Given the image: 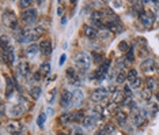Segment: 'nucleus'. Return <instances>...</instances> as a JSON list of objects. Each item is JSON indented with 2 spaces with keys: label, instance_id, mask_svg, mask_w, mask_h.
<instances>
[{
  "label": "nucleus",
  "instance_id": "46",
  "mask_svg": "<svg viewBox=\"0 0 159 135\" xmlns=\"http://www.w3.org/2000/svg\"><path fill=\"white\" fill-rule=\"evenodd\" d=\"M34 79H36V81H40V79H41V72L40 71L34 74Z\"/></svg>",
  "mask_w": 159,
  "mask_h": 135
},
{
  "label": "nucleus",
  "instance_id": "29",
  "mask_svg": "<svg viewBox=\"0 0 159 135\" xmlns=\"http://www.w3.org/2000/svg\"><path fill=\"white\" fill-rule=\"evenodd\" d=\"M151 97H153V93H151L150 89H144L143 92H141V98L146 100V101H150Z\"/></svg>",
  "mask_w": 159,
  "mask_h": 135
},
{
  "label": "nucleus",
  "instance_id": "4",
  "mask_svg": "<svg viewBox=\"0 0 159 135\" xmlns=\"http://www.w3.org/2000/svg\"><path fill=\"white\" fill-rule=\"evenodd\" d=\"M108 94H109L108 90L103 89V88H99V89H95L94 92L91 93L90 98H91V101H94V102H101L103 100H106Z\"/></svg>",
  "mask_w": 159,
  "mask_h": 135
},
{
  "label": "nucleus",
  "instance_id": "7",
  "mask_svg": "<svg viewBox=\"0 0 159 135\" xmlns=\"http://www.w3.org/2000/svg\"><path fill=\"white\" fill-rule=\"evenodd\" d=\"M60 105L63 108H68L72 105V93L68 90H63V94H61V100H60Z\"/></svg>",
  "mask_w": 159,
  "mask_h": 135
},
{
  "label": "nucleus",
  "instance_id": "45",
  "mask_svg": "<svg viewBox=\"0 0 159 135\" xmlns=\"http://www.w3.org/2000/svg\"><path fill=\"white\" fill-rule=\"evenodd\" d=\"M94 135H108V134H106L105 131H103V128H99V130L97 131V133H95Z\"/></svg>",
  "mask_w": 159,
  "mask_h": 135
},
{
  "label": "nucleus",
  "instance_id": "18",
  "mask_svg": "<svg viewBox=\"0 0 159 135\" xmlns=\"http://www.w3.org/2000/svg\"><path fill=\"white\" fill-rule=\"evenodd\" d=\"M124 101H125V94L122 92H116L113 96V102L118 105V104H124Z\"/></svg>",
  "mask_w": 159,
  "mask_h": 135
},
{
  "label": "nucleus",
  "instance_id": "30",
  "mask_svg": "<svg viewBox=\"0 0 159 135\" xmlns=\"http://www.w3.org/2000/svg\"><path fill=\"white\" fill-rule=\"evenodd\" d=\"M60 122L64 123V124H68V123H72V117H71V113H63L60 117Z\"/></svg>",
  "mask_w": 159,
  "mask_h": 135
},
{
  "label": "nucleus",
  "instance_id": "40",
  "mask_svg": "<svg viewBox=\"0 0 159 135\" xmlns=\"http://www.w3.org/2000/svg\"><path fill=\"white\" fill-rule=\"evenodd\" d=\"M140 83H141L140 78H137L136 81L133 82V83H131V88H132V89H139V88H140Z\"/></svg>",
  "mask_w": 159,
  "mask_h": 135
},
{
  "label": "nucleus",
  "instance_id": "27",
  "mask_svg": "<svg viewBox=\"0 0 159 135\" xmlns=\"http://www.w3.org/2000/svg\"><path fill=\"white\" fill-rule=\"evenodd\" d=\"M102 128H103V131H105V133L108 134V135H109V134H113V133H114V131H116V127L113 126L112 123H106L105 126L102 127Z\"/></svg>",
  "mask_w": 159,
  "mask_h": 135
},
{
  "label": "nucleus",
  "instance_id": "44",
  "mask_svg": "<svg viewBox=\"0 0 159 135\" xmlns=\"http://www.w3.org/2000/svg\"><path fill=\"white\" fill-rule=\"evenodd\" d=\"M65 59H67V55L63 53V55H61V57H60V61H58V64L63 65V64H64V61H65Z\"/></svg>",
  "mask_w": 159,
  "mask_h": 135
},
{
  "label": "nucleus",
  "instance_id": "5",
  "mask_svg": "<svg viewBox=\"0 0 159 135\" xmlns=\"http://www.w3.org/2000/svg\"><path fill=\"white\" fill-rule=\"evenodd\" d=\"M140 20L144 26H151L153 23L155 22V14L153 11H144L143 14L140 15Z\"/></svg>",
  "mask_w": 159,
  "mask_h": 135
},
{
  "label": "nucleus",
  "instance_id": "14",
  "mask_svg": "<svg viewBox=\"0 0 159 135\" xmlns=\"http://www.w3.org/2000/svg\"><path fill=\"white\" fill-rule=\"evenodd\" d=\"M67 77H68V79H70V83H72V85H78L79 83L78 74L75 72L74 68H68L67 70Z\"/></svg>",
  "mask_w": 159,
  "mask_h": 135
},
{
  "label": "nucleus",
  "instance_id": "6",
  "mask_svg": "<svg viewBox=\"0 0 159 135\" xmlns=\"http://www.w3.org/2000/svg\"><path fill=\"white\" fill-rule=\"evenodd\" d=\"M83 101H84V94H83V92L80 89H75L74 92H72V104H74L75 106H80Z\"/></svg>",
  "mask_w": 159,
  "mask_h": 135
},
{
  "label": "nucleus",
  "instance_id": "10",
  "mask_svg": "<svg viewBox=\"0 0 159 135\" xmlns=\"http://www.w3.org/2000/svg\"><path fill=\"white\" fill-rule=\"evenodd\" d=\"M140 68H141V71H144V72L154 71V68H155V60H154L153 57L146 59V60H144L143 63L140 64Z\"/></svg>",
  "mask_w": 159,
  "mask_h": 135
},
{
  "label": "nucleus",
  "instance_id": "8",
  "mask_svg": "<svg viewBox=\"0 0 159 135\" xmlns=\"http://www.w3.org/2000/svg\"><path fill=\"white\" fill-rule=\"evenodd\" d=\"M7 131L11 134H19V131H22V124L18 120H10L7 123Z\"/></svg>",
  "mask_w": 159,
  "mask_h": 135
},
{
  "label": "nucleus",
  "instance_id": "39",
  "mask_svg": "<svg viewBox=\"0 0 159 135\" xmlns=\"http://www.w3.org/2000/svg\"><path fill=\"white\" fill-rule=\"evenodd\" d=\"M98 36L101 37V38L106 40V38H109V32H108V30H103V29H102V32H101V33H98Z\"/></svg>",
  "mask_w": 159,
  "mask_h": 135
},
{
  "label": "nucleus",
  "instance_id": "33",
  "mask_svg": "<svg viewBox=\"0 0 159 135\" xmlns=\"http://www.w3.org/2000/svg\"><path fill=\"white\" fill-rule=\"evenodd\" d=\"M146 83H147V89H150V90H153L155 86H157V83H155V79H153V78H147L146 79Z\"/></svg>",
  "mask_w": 159,
  "mask_h": 135
},
{
  "label": "nucleus",
  "instance_id": "22",
  "mask_svg": "<svg viewBox=\"0 0 159 135\" xmlns=\"http://www.w3.org/2000/svg\"><path fill=\"white\" fill-rule=\"evenodd\" d=\"M71 117H72V123H78V122H83V119H84V115H83V112H75V113H71Z\"/></svg>",
  "mask_w": 159,
  "mask_h": 135
},
{
  "label": "nucleus",
  "instance_id": "16",
  "mask_svg": "<svg viewBox=\"0 0 159 135\" xmlns=\"http://www.w3.org/2000/svg\"><path fill=\"white\" fill-rule=\"evenodd\" d=\"M146 116H147V112L141 109L140 112L137 113L136 116H135V123H136V126H140V124H143L144 120H146Z\"/></svg>",
  "mask_w": 159,
  "mask_h": 135
},
{
  "label": "nucleus",
  "instance_id": "12",
  "mask_svg": "<svg viewBox=\"0 0 159 135\" xmlns=\"http://www.w3.org/2000/svg\"><path fill=\"white\" fill-rule=\"evenodd\" d=\"M40 52L42 55H50L52 53V43L49 40H42V41H41Z\"/></svg>",
  "mask_w": 159,
  "mask_h": 135
},
{
  "label": "nucleus",
  "instance_id": "43",
  "mask_svg": "<svg viewBox=\"0 0 159 135\" xmlns=\"http://www.w3.org/2000/svg\"><path fill=\"white\" fill-rule=\"evenodd\" d=\"M92 56H94L95 61H101V59H102L101 55H99V53H97V52H94V53H92Z\"/></svg>",
  "mask_w": 159,
  "mask_h": 135
},
{
  "label": "nucleus",
  "instance_id": "23",
  "mask_svg": "<svg viewBox=\"0 0 159 135\" xmlns=\"http://www.w3.org/2000/svg\"><path fill=\"white\" fill-rule=\"evenodd\" d=\"M127 117H128L127 113L122 112V110H118V112L116 113V119H117V122H118V124H125Z\"/></svg>",
  "mask_w": 159,
  "mask_h": 135
},
{
  "label": "nucleus",
  "instance_id": "37",
  "mask_svg": "<svg viewBox=\"0 0 159 135\" xmlns=\"http://www.w3.org/2000/svg\"><path fill=\"white\" fill-rule=\"evenodd\" d=\"M19 6L22 7V8H26V7L32 6V2H30V0H20V2H19Z\"/></svg>",
  "mask_w": 159,
  "mask_h": 135
},
{
  "label": "nucleus",
  "instance_id": "3",
  "mask_svg": "<svg viewBox=\"0 0 159 135\" xmlns=\"http://www.w3.org/2000/svg\"><path fill=\"white\" fill-rule=\"evenodd\" d=\"M3 22H4V25L7 27H10V29L15 30L16 27H18V19H16L15 14L11 11H7L4 15H3Z\"/></svg>",
  "mask_w": 159,
  "mask_h": 135
},
{
  "label": "nucleus",
  "instance_id": "42",
  "mask_svg": "<svg viewBox=\"0 0 159 135\" xmlns=\"http://www.w3.org/2000/svg\"><path fill=\"white\" fill-rule=\"evenodd\" d=\"M74 135H84V134L79 127H74Z\"/></svg>",
  "mask_w": 159,
  "mask_h": 135
},
{
  "label": "nucleus",
  "instance_id": "48",
  "mask_svg": "<svg viewBox=\"0 0 159 135\" xmlns=\"http://www.w3.org/2000/svg\"><path fill=\"white\" fill-rule=\"evenodd\" d=\"M2 115H4V104H2Z\"/></svg>",
  "mask_w": 159,
  "mask_h": 135
},
{
  "label": "nucleus",
  "instance_id": "52",
  "mask_svg": "<svg viewBox=\"0 0 159 135\" xmlns=\"http://www.w3.org/2000/svg\"><path fill=\"white\" fill-rule=\"evenodd\" d=\"M58 135H65V134H58Z\"/></svg>",
  "mask_w": 159,
  "mask_h": 135
},
{
  "label": "nucleus",
  "instance_id": "2",
  "mask_svg": "<svg viewBox=\"0 0 159 135\" xmlns=\"http://www.w3.org/2000/svg\"><path fill=\"white\" fill-rule=\"evenodd\" d=\"M37 16H38V14H37L36 8H27L26 11L22 12V20L26 25H33L37 20Z\"/></svg>",
  "mask_w": 159,
  "mask_h": 135
},
{
  "label": "nucleus",
  "instance_id": "51",
  "mask_svg": "<svg viewBox=\"0 0 159 135\" xmlns=\"http://www.w3.org/2000/svg\"><path fill=\"white\" fill-rule=\"evenodd\" d=\"M12 135H20V134H12Z\"/></svg>",
  "mask_w": 159,
  "mask_h": 135
},
{
  "label": "nucleus",
  "instance_id": "34",
  "mask_svg": "<svg viewBox=\"0 0 159 135\" xmlns=\"http://www.w3.org/2000/svg\"><path fill=\"white\" fill-rule=\"evenodd\" d=\"M2 48H3V51L7 49V48H10L8 37H7V36H2Z\"/></svg>",
  "mask_w": 159,
  "mask_h": 135
},
{
  "label": "nucleus",
  "instance_id": "36",
  "mask_svg": "<svg viewBox=\"0 0 159 135\" xmlns=\"http://www.w3.org/2000/svg\"><path fill=\"white\" fill-rule=\"evenodd\" d=\"M54 96H56V89H53V90H50L49 93H48V102H52L53 101V98H54Z\"/></svg>",
  "mask_w": 159,
  "mask_h": 135
},
{
  "label": "nucleus",
  "instance_id": "41",
  "mask_svg": "<svg viewBox=\"0 0 159 135\" xmlns=\"http://www.w3.org/2000/svg\"><path fill=\"white\" fill-rule=\"evenodd\" d=\"M124 94H125V96H128V97H131V96H132V90H131V88H129V86H125V88H124Z\"/></svg>",
  "mask_w": 159,
  "mask_h": 135
},
{
  "label": "nucleus",
  "instance_id": "25",
  "mask_svg": "<svg viewBox=\"0 0 159 135\" xmlns=\"http://www.w3.org/2000/svg\"><path fill=\"white\" fill-rule=\"evenodd\" d=\"M30 96H32L33 100H38L40 96H41V88H38V86L32 88V90H30Z\"/></svg>",
  "mask_w": 159,
  "mask_h": 135
},
{
  "label": "nucleus",
  "instance_id": "31",
  "mask_svg": "<svg viewBox=\"0 0 159 135\" xmlns=\"http://www.w3.org/2000/svg\"><path fill=\"white\" fill-rule=\"evenodd\" d=\"M125 78H127L125 72L120 70V71H118V74H117V77H116V82H117V83H122V82L125 81Z\"/></svg>",
  "mask_w": 159,
  "mask_h": 135
},
{
  "label": "nucleus",
  "instance_id": "13",
  "mask_svg": "<svg viewBox=\"0 0 159 135\" xmlns=\"http://www.w3.org/2000/svg\"><path fill=\"white\" fill-rule=\"evenodd\" d=\"M25 112V108H23V104H15V105L11 106V109H10V115L11 116H20L22 113Z\"/></svg>",
  "mask_w": 159,
  "mask_h": 135
},
{
  "label": "nucleus",
  "instance_id": "15",
  "mask_svg": "<svg viewBox=\"0 0 159 135\" xmlns=\"http://www.w3.org/2000/svg\"><path fill=\"white\" fill-rule=\"evenodd\" d=\"M84 34L87 38H95L98 36V32L95 30V27L92 26H84Z\"/></svg>",
  "mask_w": 159,
  "mask_h": 135
},
{
  "label": "nucleus",
  "instance_id": "35",
  "mask_svg": "<svg viewBox=\"0 0 159 135\" xmlns=\"http://www.w3.org/2000/svg\"><path fill=\"white\" fill-rule=\"evenodd\" d=\"M118 49L121 52H125L127 49H129V47H128V44L125 43V41H121V43L118 44Z\"/></svg>",
  "mask_w": 159,
  "mask_h": 135
},
{
  "label": "nucleus",
  "instance_id": "24",
  "mask_svg": "<svg viewBox=\"0 0 159 135\" xmlns=\"http://www.w3.org/2000/svg\"><path fill=\"white\" fill-rule=\"evenodd\" d=\"M32 33H33L34 40H37V38H40V37L44 34V29H42V27H41V26L33 27V29H32Z\"/></svg>",
  "mask_w": 159,
  "mask_h": 135
},
{
  "label": "nucleus",
  "instance_id": "17",
  "mask_svg": "<svg viewBox=\"0 0 159 135\" xmlns=\"http://www.w3.org/2000/svg\"><path fill=\"white\" fill-rule=\"evenodd\" d=\"M14 94V82L12 79L7 78V88H6V97L7 98H10V97H12Z\"/></svg>",
  "mask_w": 159,
  "mask_h": 135
},
{
  "label": "nucleus",
  "instance_id": "47",
  "mask_svg": "<svg viewBox=\"0 0 159 135\" xmlns=\"http://www.w3.org/2000/svg\"><path fill=\"white\" fill-rule=\"evenodd\" d=\"M113 4H114L116 8H120V7L122 6V2H113Z\"/></svg>",
  "mask_w": 159,
  "mask_h": 135
},
{
  "label": "nucleus",
  "instance_id": "50",
  "mask_svg": "<svg viewBox=\"0 0 159 135\" xmlns=\"http://www.w3.org/2000/svg\"><path fill=\"white\" fill-rule=\"evenodd\" d=\"M157 97H158V101H159V92L157 93Z\"/></svg>",
  "mask_w": 159,
  "mask_h": 135
},
{
  "label": "nucleus",
  "instance_id": "26",
  "mask_svg": "<svg viewBox=\"0 0 159 135\" xmlns=\"http://www.w3.org/2000/svg\"><path fill=\"white\" fill-rule=\"evenodd\" d=\"M40 72H41V75H48V74L50 72V64H49V63H44V64H41Z\"/></svg>",
  "mask_w": 159,
  "mask_h": 135
},
{
  "label": "nucleus",
  "instance_id": "1",
  "mask_svg": "<svg viewBox=\"0 0 159 135\" xmlns=\"http://www.w3.org/2000/svg\"><path fill=\"white\" fill-rule=\"evenodd\" d=\"M74 61H75V65L80 71H87L90 65H91V56L87 52H79L78 55H75Z\"/></svg>",
  "mask_w": 159,
  "mask_h": 135
},
{
  "label": "nucleus",
  "instance_id": "19",
  "mask_svg": "<svg viewBox=\"0 0 159 135\" xmlns=\"http://www.w3.org/2000/svg\"><path fill=\"white\" fill-rule=\"evenodd\" d=\"M19 72L23 75V77H29V72H30V67L27 61H22L19 64Z\"/></svg>",
  "mask_w": 159,
  "mask_h": 135
},
{
  "label": "nucleus",
  "instance_id": "9",
  "mask_svg": "<svg viewBox=\"0 0 159 135\" xmlns=\"http://www.w3.org/2000/svg\"><path fill=\"white\" fill-rule=\"evenodd\" d=\"M98 119L99 117L98 116H95V115H88V116H86L84 119H83V127L84 128H92L94 126H97V122H98Z\"/></svg>",
  "mask_w": 159,
  "mask_h": 135
},
{
  "label": "nucleus",
  "instance_id": "38",
  "mask_svg": "<svg viewBox=\"0 0 159 135\" xmlns=\"http://www.w3.org/2000/svg\"><path fill=\"white\" fill-rule=\"evenodd\" d=\"M108 110H109V112H114V113H117V112H118V110H117V104H114V102H113V104H110V105L108 106Z\"/></svg>",
  "mask_w": 159,
  "mask_h": 135
},
{
  "label": "nucleus",
  "instance_id": "20",
  "mask_svg": "<svg viewBox=\"0 0 159 135\" xmlns=\"http://www.w3.org/2000/svg\"><path fill=\"white\" fill-rule=\"evenodd\" d=\"M38 51H40V47H38V45H34V44H33V45H30V47L26 49V55H27L29 57H34V56H36V53H37Z\"/></svg>",
  "mask_w": 159,
  "mask_h": 135
},
{
  "label": "nucleus",
  "instance_id": "49",
  "mask_svg": "<svg viewBox=\"0 0 159 135\" xmlns=\"http://www.w3.org/2000/svg\"><path fill=\"white\" fill-rule=\"evenodd\" d=\"M65 22H67V18H63V19H61V23H63V25H64Z\"/></svg>",
  "mask_w": 159,
  "mask_h": 135
},
{
  "label": "nucleus",
  "instance_id": "32",
  "mask_svg": "<svg viewBox=\"0 0 159 135\" xmlns=\"http://www.w3.org/2000/svg\"><path fill=\"white\" fill-rule=\"evenodd\" d=\"M45 120H46V115H45V113H41V115L38 116V119H37V124H38L40 128H42V127H44Z\"/></svg>",
  "mask_w": 159,
  "mask_h": 135
},
{
  "label": "nucleus",
  "instance_id": "11",
  "mask_svg": "<svg viewBox=\"0 0 159 135\" xmlns=\"http://www.w3.org/2000/svg\"><path fill=\"white\" fill-rule=\"evenodd\" d=\"M14 59H15V56H14V49L11 47L3 51V60H4L7 64L11 65L14 63Z\"/></svg>",
  "mask_w": 159,
  "mask_h": 135
},
{
  "label": "nucleus",
  "instance_id": "28",
  "mask_svg": "<svg viewBox=\"0 0 159 135\" xmlns=\"http://www.w3.org/2000/svg\"><path fill=\"white\" fill-rule=\"evenodd\" d=\"M103 18V12L102 11H94L91 14V20H98V22H102Z\"/></svg>",
  "mask_w": 159,
  "mask_h": 135
},
{
  "label": "nucleus",
  "instance_id": "21",
  "mask_svg": "<svg viewBox=\"0 0 159 135\" xmlns=\"http://www.w3.org/2000/svg\"><path fill=\"white\" fill-rule=\"evenodd\" d=\"M137 78H139V77H137V71L133 70V68H132V70H129V72L127 74V79H128V82H129V85L133 83Z\"/></svg>",
  "mask_w": 159,
  "mask_h": 135
}]
</instances>
